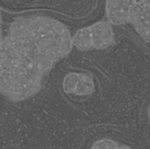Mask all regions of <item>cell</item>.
I'll return each instance as SVG.
<instances>
[{"mask_svg":"<svg viewBox=\"0 0 150 149\" xmlns=\"http://www.w3.org/2000/svg\"><path fill=\"white\" fill-rule=\"evenodd\" d=\"M72 47L69 28L53 18L33 15L15 19L1 41L3 96L20 102L37 94L45 76Z\"/></svg>","mask_w":150,"mask_h":149,"instance_id":"1","label":"cell"},{"mask_svg":"<svg viewBox=\"0 0 150 149\" xmlns=\"http://www.w3.org/2000/svg\"><path fill=\"white\" fill-rule=\"evenodd\" d=\"M130 24L138 35L150 44V0H138L131 12Z\"/></svg>","mask_w":150,"mask_h":149,"instance_id":"2","label":"cell"},{"mask_svg":"<svg viewBox=\"0 0 150 149\" xmlns=\"http://www.w3.org/2000/svg\"><path fill=\"white\" fill-rule=\"evenodd\" d=\"M138 0H105V14L112 25L130 24L131 12Z\"/></svg>","mask_w":150,"mask_h":149,"instance_id":"3","label":"cell"},{"mask_svg":"<svg viewBox=\"0 0 150 149\" xmlns=\"http://www.w3.org/2000/svg\"><path fill=\"white\" fill-rule=\"evenodd\" d=\"M63 89L67 93L76 96H86L92 93L94 83L90 76L83 73L72 72L65 76Z\"/></svg>","mask_w":150,"mask_h":149,"instance_id":"4","label":"cell"},{"mask_svg":"<svg viewBox=\"0 0 150 149\" xmlns=\"http://www.w3.org/2000/svg\"><path fill=\"white\" fill-rule=\"evenodd\" d=\"M92 48L104 50L115 43L114 33L112 23L109 21H100L90 25Z\"/></svg>","mask_w":150,"mask_h":149,"instance_id":"5","label":"cell"},{"mask_svg":"<svg viewBox=\"0 0 150 149\" xmlns=\"http://www.w3.org/2000/svg\"><path fill=\"white\" fill-rule=\"evenodd\" d=\"M73 47L80 51H88L92 48V40L90 26L79 29L72 37Z\"/></svg>","mask_w":150,"mask_h":149,"instance_id":"6","label":"cell"},{"mask_svg":"<svg viewBox=\"0 0 150 149\" xmlns=\"http://www.w3.org/2000/svg\"><path fill=\"white\" fill-rule=\"evenodd\" d=\"M119 146V142L108 138H105L94 142L91 149H118Z\"/></svg>","mask_w":150,"mask_h":149,"instance_id":"7","label":"cell"},{"mask_svg":"<svg viewBox=\"0 0 150 149\" xmlns=\"http://www.w3.org/2000/svg\"><path fill=\"white\" fill-rule=\"evenodd\" d=\"M118 149H131L128 146H127V145H124V144H120V146H119V148Z\"/></svg>","mask_w":150,"mask_h":149,"instance_id":"8","label":"cell"},{"mask_svg":"<svg viewBox=\"0 0 150 149\" xmlns=\"http://www.w3.org/2000/svg\"><path fill=\"white\" fill-rule=\"evenodd\" d=\"M148 113H149V119H150V107H149V112H148Z\"/></svg>","mask_w":150,"mask_h":149,"instance_id":"9","label":"cell"}]
</instances>
